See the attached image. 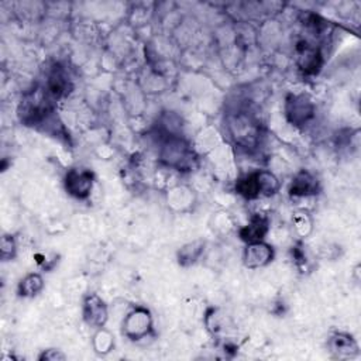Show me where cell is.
<instances>
[{
    "label": "cell",
    "instance_id": "obj_13",
    "mask_svg": "<svg viewBox=\"0 0 361 361\" xmlns=\"http://www.w3.org/2000/svg\"><path fill=\"white\" fill-rule=\"evenodd\" d=\"M204 252H205V241L195 240L192 243H188L178 252V263L182 267H189L201 259Z\"/></svg>",
    "mask_w": 361,
    "mask_h": 361
},
{
    "label": "cell",
    "instance_id": "obj_3",
    "mask_svg": "<svg viewBox=\"0 0 361 361\" xmlns=\"http://www.w3.org/2000/svg\"><path fill=\"white\" fill-rule=\"evenodd\" d=\"M123 335L130 340H142L150 335L153 329V316L149 309L138 307L133 309L123 320Z\"/></svg>",
    "mask_w": 361,
    "mask_h": 361
},
{
    "label": "cell",
    "instance_id": "obj_6",
    "mask_svg": "<svg viewBox=\"0 0 361 361\" xmlns=\"http://www.w3.org/2000/svg\"><path fill=\"white\" fill-rule=\"evenodd\" d=\"M82 314H83V320L87 322V325L95 329H102L109 318L105 300L96 294L88 295L85 300H83Z\"/></svg>",
    "mask_w": 361,
    "mask_h": 361
},
{
    "label": "cell",
    "instance_id": "obj_12",
    "mask_svg": "<svg viewBox=\"0 0 361 361\" xmlns=\"http://www.w3.org/2000/svg\"><path fill=\"white\" fill-rule=\"evenodd\" d=\"M236 190H237L239 195H241L245 199H256V198L261 197L259 173L248 174L243 178H240L236 184Z\"/></svg>",
    "mask_w": 361,
    "mask_h": 361
},
{
    "label": "cell",
    "instance_id": "obj_18",
    "mask_svg": "<svg viewBox=\"0 0 361 361\" xmlns=\"http://www.w3.org/2000/svg\"><path fill=\"white\" fill-rule=\"evenodd\" d=\"M0 253H2L3 261H9L16 256V241L12 236L2 237V248H0Z\"/></svg>",
    "mask_w": 361,
    "mask_h": 361
},
{
    "label": "cell",
    "instance_id": "obj_17",
    "mask_svg": "<svg viewBox=\"0 0 361 361\" xmlns=\"http://www.w3.org/2000/svg\"><path fill=\"white\" fill-rule=\"evenodd\" d=\"M115 342H113V336L110 335L107 330H105L103 327L99 329V331L95 335L94 338V347L96 350V353L99 354H107L110 350H112Z\"/></svg>",
    "mask_w": 361,
    "mask_h": 361
},
{
    "label": "cell",
    "instance_id": "obj_1",
    "mask_svg": "<svg viewBox=\"0 0 361 361\" xmlns=\"http://www.w3.org/2000/svg\"><path fill=\"white\" fill-rule=\"evenodd\" d=\"M229 130L236 143L243 147H253L259 142L260 127L252 116L244 112L234 113L229 119Z\"/></svg>",
    "mask_w": 361,
    "mask_h": 361
},
{
    "label": "cell",
    "instance_id": "obj_19",
    "mask_svg": "<svg viewBox=\"0 0 361 361\" xmlns=\"http://www.w3.org/2000/svg\"><path fill=\"white\" fill-rule=\"evenodd\" d=\"M65 354L61 351V350H55V349H50V350H45L41 355H40V360H45V361H63L65 360Z\"/></svg>",
    "mask_w": 361,
    "mask_h": 361
},
{
    "label": "cell",
    "instance_id": "obj_10",
    "mask_svg": "<svg viewBox=\"0 0 361 361\" xmlns=\"http://www.w3.org/2000/svg\"><path fill=\"white\" fill-rule=\"evenodd\" d=\"M319 190V182L318 179L307 173V171H300L292 181L289 193L292 197L296 198H308L312 195H316Z\"/></svg>",
    "mask_w": 361,
    "mask_h": 361
},
{
    "label": "cell",
    "instance_id": "obj_7",
    "mask_svg": "<svg viewBox=\"0 0 361 361\" xmlns=\"http://www.w3.org/2000/svg\"><path fill=\"white\" fill-rule=\"evenodd\" d=\"M274 259V250L270 244L264 241H254V243H247V247L244 250L243 260L244 265L248 268H261L268 265Z\"/></svg>",
    "mask_w": 361,
    "mask_h": 361
},
{
    "label": "cell",
    "instance_id": "obj_2",
    "mask_svg": "<svg viewBox=\"0 0 361 361\" xmlns=\"http://www.w3.org/2000/svg\"><path fill=\"white\" fill-rule=\"evenodd\" d=\"M161 160L173 168L184 170L192 164V151L188 143L179 137L170 135L161 147Z\"/></svg>",
    "mask_w": 361,
    "mask_h": 361
},
{
    "label": "cell",
    "instance_id": "obj_8",
    "mask_svg": "<svg viewBox=\"0 0 361 361\" xmlns=\"http://www.w3.org/2000/svg\"><path fill=\"white\" fill-rule=\"evenodd\" d=\"M298 65L305 74H316L322 67L320 50L309 44L307 40H302L296 45Z\"/></svg>",
    "mask_w": 361,
    "mask_h": 361
},
{
    "label": "cell",
    "instance_id": "obj_11",
    "mask_svg": "<svg viewBox=\"0 0 361 361\" xmlns=\"http://www.w3.org/2000/svg\"><path fill=\"white\" fill-rule=\"evenodd\" d=\"M268 232V220L263 216H256L247 226L240 230V236L247 243L263 241L264 236Z\"/></svg>",
    "mask_w": 361,
    "mask_h": 361
},
{
    "label": "cell",
    "instance_id": "obj_9",
    "mask_svg": "<svg viewBox=\"0 0 361 361\" xmlns=\"http://www.w3.org/2000/svg\"><path fill=\"white\" fill-rule=\"evenodd\" d=\"M327 346L333 355L338 358H354L358 355V344L349 333H335Z\"/></svg>",
    "mask_w": 361,
    "mask_h": 361
},
{
    "label": "cell",
    "instance_id": "obj_14",
    "mask_svg": "<svg viewBox=\"0 0 361 361\" xmlns=\"http://www.w3.org/2000/svg\"><path fill=\"white\" fill-rule=\"evenodd\" d=\"M47 91L54 96L60 98L68 91V78L61 68H54L48 76Z\"/></svg>",
    "mask_w": 361,
    "mask_h": 361
},
{
    "label": "cell",
    "instance_id": "obj_15",
    "mask_svg": "<svg viewBox=\"0 0 361 361\" xmlns=\"http://www.w3.org/2000/svg\"><path fill=\"white\" fill-rule=\"evenodd\" d=\"M44 288L43 276L40 274H29L19 284V295L24 298L37 296Z\"/></svg>",
    "mask_w": 361,
    "mask_h": 361
},
{
    "label": "cell",
    "instance_id": "obj_4",
    "mask_svg": "<svg viewBox=\"0 0 361 361\" xmlns=\"http://www.w3.org/2000/svg\"><path fill=\"white\" fill-rule=\"evenodd\" d=\"M94 174L88 170L74 168L65 177V189L76 199H87L94 188Z\"/></svg>",
    "mask_w": 361,
    "mask_h": 361
},
{
    "label": "cell",
    "instance_id": "obj_16",
    "mask_svg": "<svg viewBox=\"0 0 361 361\" xmlns=\"http://www.w3.org/2000/svg\"><path fill=\"white\" fill-rule=\"evenodd\" d=\"M259 181L261 188V197H271L280 189V182L272 173L259 171Z\"/></svg>",
    "mask_w": 361,
    "mask_h": 361
},
{
    "label": "cell",
    "instance_id": "obj_5",
    "mask_svg": "<svg viewBox=\"0 0 361 361\" xmlns=\"http://www.w3.org/2000/svg\"><path fill=\"white\" fill-rule=\"evenodd\" d=\"M285 112L288 120L295 124L300 126L309 122L315 115V106L305 95H292L287 99Z\"/></svg>",
    "mask_w": 361,
    "mask_h": 361
}]
</instances>
